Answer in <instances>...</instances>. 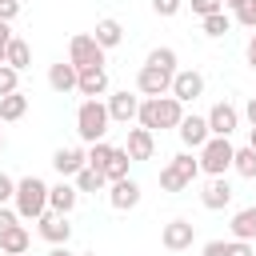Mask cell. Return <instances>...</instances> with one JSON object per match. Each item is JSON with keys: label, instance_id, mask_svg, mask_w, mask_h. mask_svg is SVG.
Returning <instances> with one entry per match:
<instances>
[{"label": "cell", "instance_id": "obj_1", "mask_svg": "<svg viewBox=\"0 0 256 256\" xmlns=\"http://www.w3.org/2000/svg\"><path fill=\"white\" fill-rule=\"evenodd\" d=\"M136 120H140V128H148V132L156 136V128H180L184 104H180L176 96H148V100H140Z\"/></svg>", "mask_w": 256, "mask_h": 256}, {"label": "cell", "instance_id": "obj_2", "mask_svg": "<svg viewBox=\"0 0 256 256\" xmlns=\"http://www.w3.org/2000/svg\"><path fill=\"white\" fill-rule=\"evenodd\" d=\"M12 204H16V216H20V220H40V216L48 212V184H44L40 176H24V180H16V196H12Z\"/></svg>", "mask_w": 256, "mask_h": 256}, {"label": "cell", "instance_id": "obj_3", "mask_svg": "<svg viewBox=\"0 0 256 256\" xmlns=\"http://www.w3.org/2000/svg\"><path fill=\"white\" fill-rule=\"evenodd\" d=\"M196 176H200L196 156H192V152H176V156L160 168V188H164V192H184V188H192Z\"/></svg>", "mask_w": 256, "mask_h": 256}, {"label": "cell", "instance_id": "obj_4", "mask_svg": "<svg viewBox=\"0 0 256 256\" xmlns=\"http://www.w3.org/2000/svg\"><path fill=\"white\" fill-rule=\"evenodd\" d=\"M108 108H104V100H84L80 108H76V132H80V140L84 144H96V140H104V132H108Z\"/></svg>", "mask_w": 256, "mask_h": 256}, {"label": "cell", "instance_id": "obj_5", "mask_svg": "<svg viewBox=\"0 0 256 256\" xmlns=\"http://www.w3.org/2000/svg\"><path fill=\"white\" fill-rule=\"evenodd\" d=\"M232 140L228 136H208L204 140V148H200V156H196V164H200V172L204 176H224L228 168H232Z\"/></svg>", "mask_w": 256, "mask_h": 256}, {"label": "cell", "instance_id": "obj_6", "mask_svg": "<svg viewBox=\"0 0 256 256\" xmlns=\"http://www.w3.org/2000/svg\"><path fill=\"white\" fill-rule=\"evenodd\" d=\"M68 64L76 72H88V68H104V48L92 40V32H76L68 40Z\"/></svg>", "mask_w": 256, "mask_h": 256}, {"label": "cell", "instance_id": "obj_7", "mask_svg": "<svg viewBox=\"0 0 256 256\" xmlns=\"http://www.w3.org/2000/svg\"><path fill=\"white\" fill-rule=\"evenodd\" d=\"M104 108H108V120H116V124H132L136 112H140V96L128 92V88H120V92H108Z\"/></svg>", "mask_w": 256, "mask_h": 256}, {"label": "cell", "instance_id": "obj_8", "mask_svg": "<svg viewBox=\"0 0 256 256\" xmlns=\"http://www.w3.org/2000/svg\"><path fill=\"white\" fill-rule=\"evenodd\" d=\"M204 120H208V132H212V136H232V132L240 128V108L228 104V100H220V104L208 108Z\"/></svg>", "mask_w": 256, "mask_h": 256}, {"label": "cell", "instance_id": "obj_9", "mask_svg": "<svg viewBox=\"0 0 256 256\" xmlns=\"http://www.w3.org/2000/svg\"><path fill=\"white\" fill-rule=\"evenodd\" d=\"M192 240H196V224L192 220H168L164 228H160V244L168 248V252H184V248H192Z\"/></svg>", "mask_w": 256, "mask_h": 256}, {"label": "cell", "instance_id": "obj_10", "mask_svg": "<svg viewBox=\"0 0 256 256\" xmlns=\"http://www.w3.org/2000/svg\"><path fill=\"white\" fill-rule=\"evenodd\" d=\"M204 92V76L196 72V68H176V76H172V88H168V96H176L180 104H192L196 96Z\"/></svg>", "mask_w": 256, "mask_h": 256}, {"label": "cell", "instance_id": "obj_11", "mask_svg": "<svg viewBox=\"0 0 256 256\" xmlns=\"http://www.w3.org/2000/svg\"><path fill=\"white\" fill-rule=\"evenodd\" d=\"M168 88H172V72H160V68H148V64H140V72H136V92L148 100V96H168Z\"/></svg>", "mask_w": 256, "mask_h": 256}, {"label": "cell", "instance_id": "obj_12", "mask_svg": "<svg viewBox=\"0 0 256 256\" xmlns=\"http://www.w3.org/2000/svg\"><path fill=\"white\" fill-rule=\"evenodd\" d=\"M52 168L64 176V180H72L80 168H88V152L80 148V144H68V148H56L52 152Z\"/></svg>", "mask_w": 256, "mask_h": 256}, {"label": "cell", "instance_id": "obj_13", "mask_svg": "<svg viewBox=\"0 0 256 256\" xmlns=\"http://www.w3.org/2000/svg\"><path fill=\"white\" fill-rule=\"evenodd\" d=\"M108 204H112L116 212H132V208L140 204V184H136L132 176H124V180L108 184Z\"/></svg>", "mask_w": 256, "mask_h": 256}, {"label": "cell", "instance_id": "obj_14", "mask_svg": "<svg viewBox=\"0 0 256 256\" xmlns=\"http://www.w3.org/2000/svg\"><path fill=\"white\" fill-rule=\"evenodd\" d=\"M232 184L224 180V176H208V184H204V192H200V204L208 208V212H220V208H228L232 204Z\"/></svg>", "mask_w": 256, "mask_h": 256}, {"label": "cell", "instance_id": "obj_15", "mask_svg": "<svg viewBox=\"0 0 256 256\" xmlns=\"http://www.w3.org/2000/svg\"><path fill=\"white\" fill-rule=\"evenodd\" d=\"M36 232L56 248V244H68V236H72V224H68V216H60V212H44L40 220H36Z\"/></svg>", "mask_w": 256, "mask_h": 256}, {"label": "cell", "instance_id": "obj_16", "mask_svg": "<svg viewBox=\"0 0 256 256\" xmlns=\"http://www.w3.org/2000/svg\"><path fill=\"white\" fill-rule=\"evenodd\" d=\"M76 92H80L84 100H100V96H108V72H104V68H88V72H80V76H76Z\"/></svg>", "mask_w": 256, "mask_h": 256}, {"label": "cell", "instance_id": "obj_17", "mask_svg": "<svg viewBox=\"0 0 256 256\" xmlns=\"http://www.w3.org/2000/svg\"><path fill=\"white\" fill-rule=\"evenodd\" d=\"M176 136L184 140V148H196V152H200L212 132H208V120H204V116H184L180 128H176Z\"/></svg>", "mask_w": 256, "mask_h": 256}, {"label": "cell", "instance_id": "obj_18", "mask_svg": "<svg viewBox=\"0 0 256 256\" xmlns=\"http://www.w3.org/2000/svg\"><path fill=\"white\" fill-rule=\"evenodd\" d=\"M76 200H80L76 184H68V180H60V184H48V212H60V216H68V212L76 208Z\"/></svg>", "mask_w": 256, "mask_h": 256}, {"label": "cell", "instance_id": "obj_19", "mask_svg": "<svg viewBox=\"0 0 256 256\" xmlns=\"http://www.w3.org/2000/svg\"><path fill=\"white\" fill-rule=\"evenodd\" d=\"M124 152H128V160H152V152H156V136H152L148 128H128V144H124Z\"/></svg>", "mask_w": 256, "mask_h": 256}, {"label": "cell", "instance_id": "obj_20", "mask_svg": "<svg viewBox=\"0 0 256 256\" xmlns=\"http://www.w3.org/2000/svg\"><path fill=\"white\" fill-rule=\"evenodd\" d=\"M92 40L108 52V48H116V44H124V24L116 20V16H104V20H96V28H92Z\"/></svg>", "mask_w": 256, "mask_h": 256}, {"label": "cell", "instance_id": "obj_21", "mask_svg": "<svg viewBox=\"0 0 256 256\" xmlns=\"http://www.w3.org/2000/svg\"><path fill=\"white\" fill-rule=\"evenodd\" d=\"M76 76H80V72H76L68 60H60V64L48 68V88L60 92V96H68V92H76Z\"/></svg>", "mask_w": 256, "mask_h": 256}, {"label": "cell", "instance_id": "obj_22", "mask_svg": "<svg viewBox=\"0 0 256 256\" xmlns=\"http://www.w3.org/2000/svg\"><path fill=\"white\" fill-rule=\"evenodd\" d=\"M28 244H32V236H28V228H24V224H12V228L0 236V252H4V256H24V252H28Z\"/></svg>", "mask_w": 256, "mask_h": 256}, {"label": "cell", "instance_id": "obj_23", "mask_svg": "<svg viewBox=\"0 0 256 256\" xmlns=\"http://www.w3.org/2000/svg\"><path fill=\"white\" fill-rule=\"evenodd\" d=\"M228 228H232V240H248V244H252V240H256V204L240 208Z\"/></svg>", "mask_w": 256, "mask_h": 256}, {"label": "cell", "instance_id": "obj_24", "mask_svg": "<svg viewBox=\"0 0 256 256\" xmlns=\"http://www.w3.org/2000/svg\"><path fill=\"white\" fill-rule=\"evenodd\" d=\"M200 256H252L248 240H208L200 248Z\"/></svg>", "mask_w": 256, "mask_h": 256}, {"label": "cell", "instance_id": "obj_25", "mask_svg": "<svg viewBox=\"0 0 256 256\" xmlns=\"http://www.w3.org/2000/svg\"><path fill=\"white\" fill-rule=\"evenodd\" d=\"M4 64H8V68H16V72H24V68L32 64V48H28V40L12 36V40H8V48H4Z\"/></svg>", "mask_w": 256, "mask_h": 256}, {"label": "cell", "instance_id": "obj_26", "mask_svg": "<svg viewBox=\"0 0 256 256\" xmlns=\"http://www.w3.org/2000/svg\"><path fill=\"white\" fill-rule=\"evenodd\" d=\"M144 64H148V68H160V72H172V76H176V64H180V56H176V48H168V44H164V48H152Z\"/></svg>", "mask_w": 256, "mask_h": 256}, {"label": "cell", "instance_id": "obj_27", "mask_svg": "<svg viewBox=\"0 0 256 256\" xmlns=\"http://www.w3.org/2000/svg\"><path fill=\"white\" fill-rule=\"evenodd\" d=\"M24 112H28V96H24V92L0 96V120H8V124H12V120H20Z\"/></svg>", "mask_w": 256, "mask_h": 256}, {"label": "cell", "instance_id": "obj_28", "mask_svg": "<svg viewBox=\"0 0 256 256\" xmlns=\"http://www.w3.org/2000/svg\"><path fill=\"white\" fill-rule=\"evenodd\" d=\"M128 164H132L128 152H124V148H112V156H108V164H104V180H108V184L124 180V176H128Z\"/></svg>", "mask_w": 256, "mask_h": 256}, {"label": "cell", "instance_id": "obj_29", "mask_svg": "<svg viewBox=\"0 0 256 256\" xmlns=\"http://www.w3.org/2000/svg\"><path fill=\"white\" fill-rule=\"evenodd\" d=\"M72 184H76V192H104V172H96V168H80L76 176H72Z\"/></svg>", "mask_w": 256, "mask_h": 256}, {"label": "cell", "instance_id": "obj_30", "mask_svg": "<svg viewBox=\"0 0 256 256\" xmlns=\"http://www.w3.org/2000/svg\"><path fill=\"white\" fill-rule=\"evenodd\" d=\"M232 168H236L244 180H256V152H252V148H236V152H232Z\"/></svg>", "mask_w": 256, "mask_h": 256}, {"label": "cell", "instance_id": "obj_31", "mask_svg": "<svg viewBox=\"0 0 256 256\" xmlns=\"http://www.w3.org/2000/svg\"><path fill=\"white\" fill-rule=\"evenodd\" d=\"M84 152H88V168L104 172V164H108V156H112V144H108V140H96V144H88Z\"/></svg>", "mask_w": 256, "mask_h": 256}, {"label": "cell", "instance_id": "obj_32", "mask_svg": "<svg viewBox=\"0 0 256 256\" xmlns=\"http://www.w3.org/2000/svg\"><path fill=\"white\" fill-rule=\"evenodd\" d=\"M232 28V16L228 12H216V16H204V36H212V40H220L224 32Z\"/></svg>", "mask_w": 256, "mask_h": 256}, {"label": "cell", "instance_id": "obj_33", "mask_svg": "<svg viewBox=\"0 0 256 256\" xmlns=\"http://www.w3.org/2000/svg\"><path fill=\"white\" fill-rule=\"evenodd\" d=\"M12 92H20V72L0 64V96H12Z\"/></svg>", "mask_w": 256, "mask_h": 256}, {"label": "cell", "instance_id": "obj_34", "mask_svg": "<svg viewBox=\"0 0 256 256\" xmlns=\"http://www.w3.org/2000/svg\"><path fill=\"white\" fill-rule=\"evenodd\" d=\"M232 16H236V24H244V28L252 32V28H256V0H244V4H240Z\"/></svg>", "mask_w": 256, "mask_h": 256}, {"label": "cell", "instance_id": "obj_35", "mask_svg": "<svg viewBox=\"0 0 256 256\" xmlns=\"http://www.w3.org/2000/svg\"><path fill=\"white\" fill-rule=\"evenodd\" d=\"M192 4V12L204 20V16H216V12H224V0H188Z\"/></svg>", "mask_w": 256, "mask_h": 256}, {"label": "cell", "instance_id": "obj_36", "mask_svg": "<svg viewBox=\"0 0 256 256\" xmlns=\"http://www.w3.org/2000/svg\"><path fill=\"white\" fill-rule=\"evenodd\" d=\"M180 8H184V0H152V12H156V16H164V20H168V16H176Z\"/></svg>", "mask_w": 256, "mask_h": 256}, {"label": "cell", "instance_id": "obj_37", "mask_svg": "<svg viewBox=\"0 0 256 256\" xmlns=\"http://www.w3.org/2000/svg\"><path fill=\"white\" fill-rule=\"evenodd\" d=\"M20 16V0H0V24H12Z\"/></svg>", "mask_w": 256, "mask_h": 256}, {"label": "cell", "instance_id": "obj_38", "mask_svg": "<svg viewBox=\"0 0 256 256\" xmlns=\"http://www.w3.org/2000/svg\"><path fill=\"white\" fill-rule=\"evenodd\" d=\"M12 196H16V180H12V176H4V172H0V208H4V204H8V200H12Z\"/></svg>", "mask_w": 256, "mask_h": 256}, {"label": "cell", "instance_id": "obj_39", "mask_svg": "<svg viewBox=\"0 0 256 256\" xmlns=\"http://www.w3.org/2000/svg\"><path fill=\"white\" fill-rule=\"evenodd\" d=\"M12 224H20V216H16V208H8V204H4V208H0V236H4Z\"/></svg>", "mask_w": 256, "mask_h": 256}, {"label": "cell", "instance_id": "obj_40", "mask_svg": "<svg viewBox=\"0 0 256 256\" xmlns=\"http://www.w3.org/2000/svg\"><path fill=\"white\" fill-rule=\"evenodd\" d=\"M8 40H12V28L0 24V64H4V48H8Z\"/></svg>", "mask_w": 256, "mask_h": 256}, {"label": "cell", "instance_id": "obj_41", "mask_svg": "<svg viewBox=\"0 0 256 256\" xmlns=\"http://www.w3.org/2000/svg\"><path fill=\"white\" fill-rule=\"evenodd\" d=\"M244 56H248V64L256 68V28H252V36H248V48H244Z\"/></svg>", "mask_w": 256, "mask_h": 256}, {"label": "cell", "instance_id": "obj_42", "mask_svg": "<svg viewBox=\"0 0 256 256\" xmlns=\"http://www.w3.org/2000/svg\"><path fill=\"white\" fill-rule=\"evenodd\" d=\"M244 116H248V124H252V128H256V96H252V100H248V104H244Z\"/></svg>", "mask_w": 256, "mask_h": 256}, {"label": "cell", "instance_id": "obj_43", "mask_svg": "<svg viewBox=\"0 0 256 256\" xmlns=\"http://www.w3.org/2000/svg\"><path fill=\"white\" fill-rule=\"evenodd\" d=\"M48 256H76V252H68V244H56V248H52Z\"/></svg>", "mask_w": 256, "mask_h": 256}, {"label": "cell", "instance_id": "obj_44", "mask_svg": "<svg viewBox=\"0 0 256 256\" xmlns=\"http://www.w3.org/2000/svg\"><path fill=\"white\" fill-rule=\"evenodd\" d=\"M248 148L256 152V128H248Z\"/></svg>", "mask_w": 256, "mask_h": 256}, {"label": "cell", "instance_id": "obj_45", "mask_svg": "<svg viewBox=\"0 0 256 256\" xmlns=\"http://www.w3.org/2000/svg\"><path fill=\"white\" fill-rule=\"evenodd\" d=\"M240 4H244V0H224V8H232V12H236Z\"/></svg>", "mask_w": 256, "mask_h": 256}, {"label": "cell", "instance_id": "obj_46", "mask_svg": "<svg viewBox=\"0 0 256 256\" xmlns=\"http://www.w3.org/2000/svg\"><path fill=\"white\" fill-rule=\"evenodd\" d=\"M0 152H4V132H0Z\"/></svg>", "mask_w": 256, "mask_h": 256}, {"label": "cell", "instance_id": "obj_47", "mask_svg": "<svg viewBox=\"0 0 256 256\" xmlns=\"http://www.w3.org/2000/svg\"><path fill=\"white\" fill-rule=\"evenodd\" d=\"M80 256H96V252H80Z\"/></svg>", "mask_w": 256, "mask_h": 256}, {"label": "cell", "instance_id": "obj_48", "mask_svg": "<svg viewBox=\"0 0 256 256\" xmlns=\"http://www.w3.org/2000/svg\"><path fill=\"white\" fill-rule=\"evenodd\" d=\"M252 96H256V92H252Z\"/></svg>", "mask_w": 256, "mask_h": 256}, {"label": "cell", "instance_id": "obj_49", "mask_svg": "<svg viewBox=\"0 0 256 256\" xmlns=\"http://www.w3.org/2000/svg\"><path fill=\"white\" fill-rule=\"evenodd\" d=\"M24 256H28V252H24Z\"/></svg>", "mask_w": 256, "mask_h": 256}]
</instances>
